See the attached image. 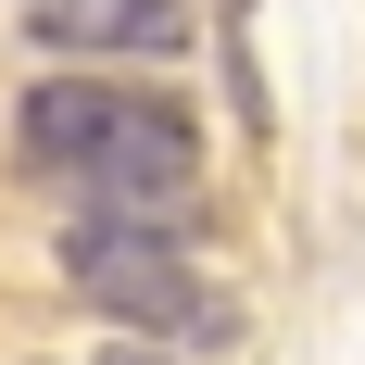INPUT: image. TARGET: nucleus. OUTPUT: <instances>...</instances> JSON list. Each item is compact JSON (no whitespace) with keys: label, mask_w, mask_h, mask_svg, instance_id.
I'll return each instance as SVG.
<instances>
[{"label":"nucleus","mask_w":365,"mask_h":365,"mask_svg":"<svg viewBox=\"0 0 365 365\" xmlns=\"http://www.w3.org/2000/svg\"><path fill=\"white\" fill-rule=\"evenodd\" d=\"M13 151L26 177L76 189V215H126V227H189L202 215V139L164 88H126V76H51L13 113Z\"/></svg>","instance_id":"obj_1"},{"label":"nucleus","mask_w":365,"mask_h":365,"mask_svg":"<svg viewBox=\"0 0 365 365\" xmlns=\"http://www.w3.org/2000/svg\"><path fill=\"white\" fill-rule=\"evenodd\" d=\"M63 290L101 302L139 340H227V290L189 264V227H126V215H76L63 227Z\"/></svg>","instance_id":"obj_2"},{"label":"nucleus","mask_w":365,"mask_h":365,"mask_svg":"<svg viewBox=\"0 0 365 365\" xmlns=\"http://www.w3.org/2000/svg\"><path fill=\"white\" fill-rule=\"evenodd\" d=\"M26 38L38 51H76V63H164L189 51V0H26Z\"/></svg>","instance_id":"obj_3"},{"label":"nucleus","mask_w":365,"mask_h":365,"mask_svg":"<svg viewBox=\"0 0 365 365\" xmlns=\"http://www.w3.org/2000/svg\"><path fill=\"white\" fill-rule=\"evenodd\" d=\"M101 365H151V353H101Z\"/></svg>","instance_id":"obj_4"}]
</instances>
